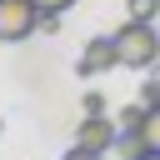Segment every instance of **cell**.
<instances>
[{"mask_svg": "<svg viewBox=\"0 0 160 160\" xmlns=\"http://www.w3.org/2000/svg\"><path fill=\"white\" fill-rule=\"evenodd\" d=\"M35 5H40V15H65L75 0H35Z\"/></svg>", "mask_w": 160, "mask_h": 160, "instance_id": "cell-9", "label": "cell"}, {"mask_svg": "<svg viewBox=\"0 0 160 160\" xmlns=\"http://www.w3.org/2000/svg\"><path fill=\"white\" fill-rule=\"evenodd\" d=\"M140 100H145V105H160V75H150V80L140 85Z\"/></svg>", "mask_w": 160, "mask_h": 160, "instance_id": "cell-8", "label": "cell"}, {"mask_svg": "<svg viewBox=\"0 0 160 160\" xmlns=\"http://www.w3.org/2000/svg\"><path fill=\"white\" fill-rule=\"evenodd\" d=\"M40 30V5L35 0H0V40L20 45Z\"/></svg>", "mask_w": 160, "mask_h": 160, "instance_id": "cell-3", "label": "cell"}, {"mask_svg": "<svg viewBox=\"0 0 160 160\" xmlns=\"http://www.w3.org/2000/svg\"><path fill=\"white\" fill-rule=\"evenodd\" d=\"M115 135H120V125H115L105 110H95V115L80 120V130H75V140H70V155H105V150L115 145Z\"/></svg>", "mask_w": 160, "mask_h": 160, "instance_id": "cell-2", "label": "cell"}, {"mask_svg": "<svg viewBox=\"0 0 160 160\" xmlns=\"http://www.w3.org/2000/svg\"><path fill=\"white\" fill-rule=\"evenodd\" d=\"M115 65H120L115 35H95V40H85V50H80V75H85V80H95V75H105V70H115Z\"/></svg>", "mask_w": 160, "mask_h": 160, "instance_id": "cell-4", "label": "cell"}, {"mask_svg": "<svg viewBox=\"0 0 160 160\" xmlns=\"http://www.w3.org/2000/svg\"><path fill=\"white\" fill-rule=\"evenodd\" d=\"M115 50H120V65L125 70L160 65V30H155V20H125L115 30Z\"/></svg>", "mask_w": 160, "mask_h": 160, "instance_id": "cell-1", "label": "cell"}, {"mask_svg": "<svg viewBox=\"0 0 160 160\" xmlns=\"http://www.w3.org/2000/svg\"><path fill=\"white\" fill-rule=\"evenodd\" d=\"M125 150H130V155H160V105H150L145 130H140L135 140H125Z\"/></svg>", "mask_w": 160, "mask_h": 160, "instance_id": "cell-5", "label": "cell"}, {"mask_svg": "<svg viewBox=\"0 0 160 160\" xmlns=\"http://www.w3.org/2000/svg\"><path fill=\"white\" fill-rule=\"evenodd\" d=\"M145 115H150V105H145V100H135V105H125V110L115 115V125H120V140H135V135L145 130Z\"/></svg>", "mask_w": 160, "mask_h": 160, "instance_id": "cell-6", "label": "cell"}, {"mask_svg": "<svg viewBox=\"0 0 160 160\" xmlns=\"http://www.w3.org/2000/svg\"><path fill=\"white\" fill-rule=\"evenodd\" d=\"M160 15V0H130V20H155Z\"/></svg>", "mask_w": 160, "mask_h": 160, "instance_id": "cell-7", "label": "cell"}]
</instances>
